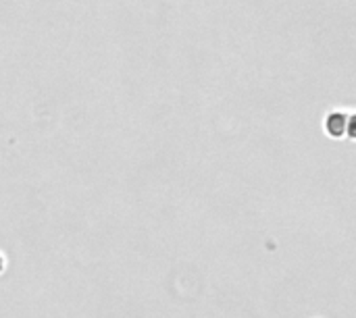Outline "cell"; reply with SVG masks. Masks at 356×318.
Returning <instances> with one entry per match:
<instances>
[{"instance_id":"obj_1","label":"cell","mask_w":356,"mask_h":318,"mask_svg":"<svg viewBox=\"0 0 356 318\" xmlns=\"http://www.w3.org/2000/svg\"><path fill=\"white\" fill-rule=\"evenodd\" d=\"M346 115H340V112H332L325 121V127L332 135H342L344 133V123H346Z\"/></svg>"},{"instance_id":"obj_2","label":"cell","mask_w":356,"mask_h":318,"mask_svg":"<svg viewBox=\"0 0 356 318\" xmlns=\"http://www.w3.org/2000/svg\"><path fill=\"white\" fill-rule=\"evenodd\" d=\"M0 269H2V260H0Z\"/></svg>"}]
</instances>
